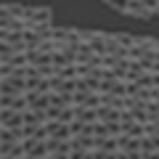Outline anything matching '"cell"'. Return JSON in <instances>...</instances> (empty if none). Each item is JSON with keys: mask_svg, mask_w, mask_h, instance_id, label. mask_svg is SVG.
Returning <instances> with one entry per match:
<instances>
[{"mask_svg": "<svg viewBox=\"0 0 159 159\" xmlns=\"http://www.w3.org/2000/svg\"><path fill=\"white\" fill-rule=\"evenodd\" d=\"M0 93H6V96H19V93H24V77H19V74L0 77Z\"/></svg>", "mask_w": 159, "mask_h": 159, "instance_id": "obj_1", "label": "cell"}, {"mask_svg": "<svg viewBox=\"0 0 159 159\" xmlns=\"http://www.w3.org/2000/svg\"><path fill=\"white\" fill-rule=\"evenodd\" d=\"M51 19H53L51 8H37V6H29L27 19H24V21H27V24H53Z\"/></svg>", "mask_w": 159, "mask_h": 159, "instance_id": "obj_2", "label": "cell"}, {"mask_svg": "<svg viewBox=\"0 0 159 159\" xmlns=\"http://www.w3.org/2000/svg\"><path fill=\"white\" fill-rule=\"evenodd\" d=\"M21 125V111L11 106H0V127H19Z\"/></svg>", "mask_w": 159, "mask_h": 159, "instance_id": "obj_3", "label": "cell"}, {"mask_svg": "<svg viewBox=\"0 0 159 159\" xmlns=\"http://www.w3.org/2000/svg\"><path fill=\"white\" fill-rule=\"evenodd\" d=\"M119 111H122V109L98 103V106H96V119H101V122H119Z\"/></svg>", "mask_w": 159, "mask_h": 159, "instance_id": "obj_4", "label": "cell"}, {"mask_svg": "<svg viewBox=\"0 0 159 159\" xmlns=\"http://www.w3.org/2000/svg\"><path fill=\"white\" fill-rule=\"evenodd\" d=\"M125 13H130V16H138V19H146V16H151V11H148V8L143 6L141 0H127Z\"/></svg>", "mask_w": 159, "mask_h": 159, "instance_id": "obj_5", "label": "cell"}, {"mask_svg": "<svg viewBox=\"0 0 159 159\" xmlns=\"http://www.w3.org/2000/svg\"><path fill=\"white\" fill-rule=\"evenodd\" d=\"M143 72H146V69L141 66V61H135V58H127V69H125V80H135V77H141Z\"/></svg>", "mask_w": 159, "mask_h": 159, "instance_id": "obj_6", "label": "cell"}, {"mask_svg": "<svg viewBox=\"0 0 159 159\" xmlns=\"http://www.w3.org/2000/svg\"><path fill=\"white\" fill-rule=\"evenodd\" d=\"M106 6H109V8H114V11H119V13H125L127 0H106Z\"/></svg>", "mask_w": 159, "mask_h": 159, "instance_id": "obj_7", "label": "cell"}, {"mask_svg": "<svg viewBox=\"0 0 159 159\" xmlns=\"http://www.w3.org/2000/svg\"><path fill=\"white\" fill-rule=\"evenodd\" d=\"M143 159H159V151H141Z\"/></svg>", "mask_w": 159, "mask_h": 159, "instance_id": "obj_8", "label": "cell"}, {"mask_svg": "<svg viewBox=\"0 0 159 159\" xmlns=\"http://www.w3.org/2000/svg\"><path fill=\"white\" fill-rule=\"evenodd\" d=\"M157 13H159V0H157Z\"/></svg>", "mask_w": 159, "mask_h": 159, "instance_id": "obj_9", "label": "cell"}]
</instances>
